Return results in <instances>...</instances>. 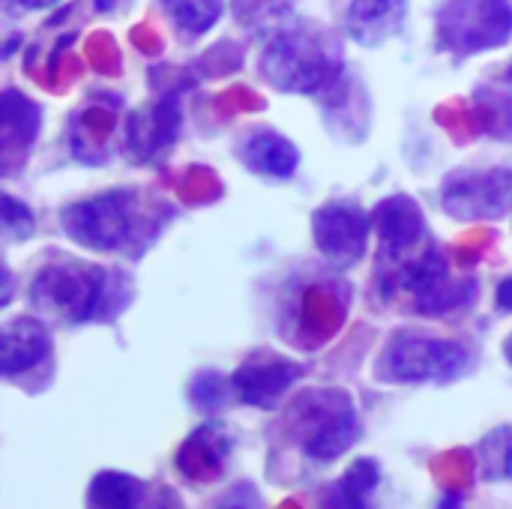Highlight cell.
<instances>
[{
  "instance_id": "1",
  "label": "cell",
  "mask_w": 512,
  "mask_h": 509,
  "mask_svg": "<svg viewBox=\"0 0 512 509\" xmlns=\"http://www.w3.org/2000/svg\"><path fill=\"white\" fill-rule=\"evenodd\" d=\"M123 276L108 267L84 264V261H54L42 267L30 285V300L48 318H60L69 324L102 321L117 312L129 297L120 294Z\"/></svg>"
},
{
  "instance_id": "2",
  "label": "cell",
  "mask_w": 512,
  "mask_h": 509,
  "mask_svg": "<svg viewBox=\"0 0 512 509\" xmlns=\"http://www.w3.org/2000/svg\"><path fill=\"white\" fill-rule=\"evenodd\" d=\"M378 279L387 300L405 297L417 315L432 318L468 306L477 294V279H459L435 240H426L396 261L378 264Z\"/></svg>"
},
{
  "instance_id": "3",
  "label": "cell",
  "mask_w": 512,
  "mask_h": 509,
  "mask_svg": "<svg viewBox=\"0 0 512 509\" xmlns=\"http://www.w3.org/2000/svg\"><path fill=\"white\" fill-rule=\"evenodd\" d=\"M261 75L285 93H327L342 75L339 42L330 33L306 24L282 27L261 51Z\"/></svg>"
},
{
  "instance_id": "4",
  "label": "cell",
  "mask_w": 512,
  "mask_h": 509,
  "mask_svg": "<svg viewBox=\"0 0 512 509\" xmlns=\"http://www.w3.org/2000/svg\"><path fill=\"white\" fill-rule=\"evenodd\" d=\"M285 423L291 441L315 462H336L363 435L360 411L351 393L339 387H321L297 396Z\"/></svg>"
},
{
  "instance_id": "5",
  "label": "cell",
  "mask_w": 512,
  "mask_h": 509,
  "mask_svg": "<svg viewBox=\"0 0 512 509\" xmlns=\"http://www.w3.org/2000/svg\"><path fill=\"white\" fill-rule=\"evenodd\" d=\"M471 363L474 354L459 339L396 333L375 363V378L381 384H450L462 378Z\"/></svg>"
},
{
  "instance_id": "6",
  "label": "cell",
  "mask_w": 512,
  "mask_h": 509,
  "mask_svg": "<svg viewBox=\"0 0 512 509\" xmlns=\"http://www.w3.org/2000/svg\"><path fill=\"white\" fill-rule=\"evenodd\" d=\"M144 201L135 189H111L60 213L63 231L93 252H126L141 240Z\"/></svg>"
},
{
  "instance_id": "7",
  "label": "cell",
  "mask_w": 512,
  "mask_h": 509,
  "mask_svg": "<svg viewBox=\"0 0 512 509\" xmlns=\"http://www.w3.org/2000/svg\"><path fill=\"white\" fill-rule=\"evenodd\" d=\"M441 48L468 57L507 45L512 36L510 0H444L435 15Z\"/></svg>"
},
{
  "instance_id": "8",
  "label": "cell",
  "mask_w": 512,
  "mask_h": 509,
  "mask_svg": "<svg viewBox=\"0 0 512 509\" xmlns=\"http://www.w3.org/2000/svg\"><path fill=\"white\" fill-rule=\"evenodd\" d=\"M444 210L462 222L501 219L512 210V168L462 171L444 186Z\"/></svg>"
},
{
  "instance_id": "9",
  "label": "cell",
  "mask_w": 512,
  "mask_h": 509,
  "mask_svg": "<svg viewBox=\"0 0 512 509\" xmlns=\"http://www.w3.org/2000/svg\"><path fill=\"white\" fill-rule=\"evenodd\" d=\"M369 231L372 222L357 204H345V201L324 204L312 216L315 246L336 267H351L366 255Z\"/></svg>"
},
{
  "instance_id": "10",
  "label": "cell",
  "mask_w": 512,
  "mask_h": 509,
  "mask_svg": "<svg viewBox=\"0 0 512 509\" xmlns=\"http://www.w3.org/2000/svg\"><path fill=\"white\" fill-rule=\"evenodd\" d=\"M300 378H303L300 363L276 354H258L234 372L231 384H234V396L243 405L273 411L285 402V396Z\"/></svg>"
},
{
  "instance_id": "11",
  "label": "cell",
  "mask_w": 512,
  "mask_h": 509,
  "mask_svg": "<svg viewBox=\"0 0 512 509\" xmlns=\"http://www.w3.org/2000/svg\"><path fill=\"white\" fill-rule=\"evenodd\" d=\"M375 222H378V234H381L378 264L396 261V258L408 255L411 249L423 246L426 240H432L423 210L408 195H393V198L381 201Z\"/></svg>"
},
{
  "instance_id": "12",
  "label": "cell",
  "mask_w": 512,
  "mask_h": 509,
  "mask_svg": "<svg viewBox=\"0 0 512 509\" xmlns=\"http://www.w3.org/2000/svg\"><path fill=\"white\" fill-rule=\"evenodd\" d=\"M51 351L48 327L36 318H12L3 327V354H0V372L3 378H15L21 372L36 369Z\"/></svg>"
},
{
  "instance_id": "13",
  "label": "cell",
  "mask_w": 512,
  "mask_h": 509,
  "mask_svg": "<svg viewBox=\"0 0 512 509\" xmlns=\"http://www.w3.org/2000/svg\"><path fill=\"white\" fill-rule=\"evenodd\" d=\"M408 0H351L345 12V30L360 45H381L405 24Z\"/></svg>"
},
{
  "instance_id": "14",
  "label": "cell",
  "mask_w": 512,
  "mask_h": 509,
  "mask_svg": "<svg viewBox=\"0 0 512 509\" xmlns=\"http://www.w3.org/2000/svg\"><path fill=\"white\" fill-rule=\"evenodd\" d=\"M240 159L246 162L249 171H255L261 177L285 180L297 171L300 150L285 135H279L273 129H258L240 144Z\"/></svg>"
},
{
  "instance_id": "15",
  "label": "cell",
  "mask_w": 512,
  "mask_h": 509,
  "mask_svg": "<svg viewBox=\"0 0 512 509\" xmlns=\"http://www.w3.org/2000/svg\"><path fill=\"white\" fill-rule=\"evenodd\" d=\"M0 117H3V171H12V162L24 159L36 132H39V108L18 90H3L0 102Z\"/></svg>"
},
{
  "instance_id": "16",
  "label": "cell",
  "mask_w": 512,
  "mask_h": 509,
  "mask_svg": "<svg viewBox=\"0 0 512 509\" xmlns=\"http://www.w3.org/2000/svg\"><path fill=\"white\" fill-rule=\"evenodd\" d=\"M228 453H231V438L225 435V429L216 423H204L183 444L177 465L189 480H213L222 471Z\"/></svg>"
},
{
  "instance_id": "17",
  "label": "cell",
  "mask_w": 512,
  "mask_h": 509,
  "mask_svg": "<svg viewBox=\"0 0 512 509\" xmlns=\"http://www.w3.org/2000/svg\"><path fill=\"white\" fill-rule=\"evenodd\" d=\"M378 483H381V471H378V465H375L372 459H360V462H354V465L345 471V477H342V480L327 492L324 504H327V507H345V509L366 507V504H369V498H372V492L378 489Z\"/></svg>"
},
{
  "instance_id": "18",
  "label": "cell",
  "mask_w": 512,
  "mask_h": 509,
  "mask_svg": "<svg viewBox=\"0 0 512 509\" xmlns=\"http://www.w3.org/2000/svg\"><path fill=\"white\" fill-rule=\"evenodd\" d=\"M147 498V486L129 474L105 471L90 483V504L93 507H138Z\"/></svg>"
},
{
  "instance_id": "19",
  "label": "cell",
  "mask_w": 512,
  "mask_h": 509,
  "mask_svg": "<svg viewBox=\"0 0 512 509\" xmlns=\"http://www.w3.org/2000/svg\"><path fill=\"white\" fill-rule=\"evenodd\" d=\"M138 120H141L144 126H141V129H135V126H132V129H129V135H132L135 150L144 156V153H153V150H159V147L171 144V138H174V132H177V120H180V114H177V105H174V102H162L159 108L138 114Z\"/></svg>"
},
{
  "instance_id": "20",
  "label": "cell",
  "mask_w": 512,
  "mask_h": 509,
  "mask_svg": "<svg viewBox=\"0 0 512 509\" xmlns=\"http://www.w3.org/2000/svg\"><path fill=\"white\" fill-rule=\"evenodd\" d=\"M162 6L186 36H201L222 18L225 0H162Z\"/></svg>"
},
{
  "instance_id": "21",
  "label": "cell",
  "mask_w": 512,
  "mask_h": 509,
  "mask_svg": "<svg viewBox=\"0 0 512 509\" xmlns=\"http://www.w3.org/2000/svg\"><path fill=\"white\" fill-rule=\"evenodd\" d=\"M480 471L486 480H512V429H495L480 444Z\"/></svg>"
},
{
  "instance_id": "22",
  "label": "cell",
  "mask_w": 512,
  "mask_h": 509,
  "mask_svg": "<svg viewBox=\"0 0 512 509\" xmlns=\"http://www.w3.org/2000/svg\"><path fill=\"white\" fill-rule=\"evenodd\" d=\"M231 390H234V384H225L219 375H213V372H201L195 381H192V402H195V408H201V411H222L225 405H228V399H231Z\"/></svg>"
},
{
  "instance_id": "23",
  "label": "cell",
  "mask_w": 512,
  "mask_h": 509,
  "mask_svg": "<svg viewBox=\"0 0 512 509\" xmlns=\"http://www.w3.org/2000/svg\"><path fill=\"white\" fill-rule=\"evenodd\" d=\"M3 228L9 240H24L33 231V216L12 195H3Z\"/></svg>"
},
{
  "instance_id": "24",
  "label": "cell",
  "mask_w": 512,
  "mask_h": 509,
  "mask_svg": "<svg viewBox=\"0 0 512 509\" xmlns=\"http://www.w3.org/2000/svg\"><path fill=\"white\" fill-rule=\"evenodd\" d=\"M498 306H501V312H512V276L504 279L498 288Z\"/></svg>"
},
{
  "instance_id": "25",
  "label": "cell",
  "mask_w": 512,
  "mask_h": 509,
  "mask_svg": "<svg viewBox=\"0 0 512 509\" xmlns=\"http://www.w3.org/2000/svg\"><path fill=\"white\" fill-rule=\"evenodd\" d=\"M18 6H24V9H48V6H54L57 0H15Z\"/></svg>"
},
{
  "instance_id": "26",
  "label": "cell",
  "mask_w": 512,
  "mask_h": 509,
  "mask_svg": "<svg viewBox=\"0 0 512 509\" xmlns=\"http://www.w3.org/2000/svg\"><path fill=\"white\" fill-rule=\"evenodd\" d=\"M96 3V9H102V12H111L120 0H93Z\"/></svg>"
},
{
  "instance_id": "27",
  "label": "cell",
  "mask_w": 512,
  "mask_h": 509,
  "mask_svg": "<svg viewBox=\"0 0 512 509\" xmlns=\"http://www.w3.org/2000/svg\"><path fill=\"white\" fill-rule=\"evenodd\" d=\"M504 357L510 360V366H512V336L507 339V342H504Z\"/></svg>"
}]
</instances>
